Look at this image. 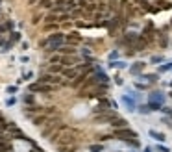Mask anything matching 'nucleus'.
Returning <instances> with one entry per match:
<instances>
[{
  "label": "nucleus",
  "mask_w": 172,
  "mask_h": 152,
  "mask_svg": "<svg viewBox=\"0 0 172 152\" xmlns=\"http://www.w3.org/2000/svg\"><path fill=\"white\" fill-rule=\"evenodd\" d=\"M78 136H80V132H78L76 128L65 126V124H63V126L58 130V134H54V136L50 137V141L56 143L58 147H67V145H74L76 139H78Z\"/></svg>",
  "instance_id": "f257e3e1"
},
{
  "label": "nucleus",
  "mask_w": 172,
  "mask_h": 152,
  "mask_svg": "<svg viewBox=\"0 0 172 152\" xmlns=\"http://www.w3.org/2000/svg\"><path fill=\"white\" fill-rule=\"evenodd\" d=\"M63 43H65V35L58 32V34L48 35V39L44 41V47H48V50H50V52H56L59 47H63Z\"/></svg>",
  "instance_id": "f03ea898"
},
{
  "label": "nucleus",
  "mask_w": 172,
  "mask_h": 152,
  "mask_svg": "<svg viewBox=\"0 0 172 152\" xmlns=\"http://www.w3.org/2000/svg\"><path fill=\"white\" fill-rule=\"evenodd\" d=\"M113 137H117V139H120V141H132V139H135L137 137V134L133 132V130H130V128H118V130H113Z\"/></svg>",
  "instance_id": "7ed1b4c3"
},
{
  "label": "nucleus",
  "mask_w": 172,
  "mask_h": 152,
  "mask_svg": "<svg viewBox=\"0 0 172 152\" xmlns=\"http://www.w3.org/2000/svg\"><path fill=\"white\" fill-rule=\"evenodd\" d=\"M32 93H50L52 89H54V85H48V83H32L30 87H28Z\"/></svg>",
  "instance_id": "20e7f679"
},
{
  "label": "nucleus",
  "mask_w": 172,
  "mask_h": 152,
  "mask_svg": "<svg viewBox=\"0 0 172 152\" xmlns=\"http://www.w3.org/2000/svg\"><path fill=\"white\" fill-rule=\"evenodd\" d=\"M59 82H61V78L56 76V74H43L39 78V83H48V85H54V83H59Z\"/></svg>",
  "instance_id": "39448f33"
},
{
  "label": "nucleus",
  "mask_w": 172,
  "mask_h": 152,
  "mask_svg": "<svg viewBox=\"0 0 172 152\" xmlns=\"http://www.w3.org/2000/svg\"><path fill=\"white\" fill-rule=\"evenodd\" d=\"M82 41V35L74 30V32H70L67 37H65V43H67V45H70V47H74V45H78V43Z\"/></svg>",
  "instance_id": "423d86ee"
},
{
  "label": "nucleus",
  "mask_w": 172,
  "mask_h": 152,
  "mask_svg": "<svg viewBox=\"0 0 172 152\" xmlns=\"http://www.w3.org/2000/svg\"><path fill=\"white\" fill-rule=\"evenodd\" d=\"M115 119H117V113H102V115H96V117H94L96 122H109V124H111Z\"/></svg>",
  "instance_id": "0eeeda50"
},
{
  "label": "nucleus",
  "mask_w": 172,
  "mask_h": 152,
  "mask_svg": "<svg viewBox=\"0 0 172 152\" xmlns=\"http://www.w3.org/2000/svg\"><path fill=\"white\" fill-rule=\"evenodd\" d=\"M11 143H9V137H4L0 136V152H11Z\"/></svg>",
  "instance_id": "6e6552de"
},
{
  "label": "nucleus",
  "mask_w": 172,
  "mask_h": 152,
  "mask_svg": "<svg viewBox=\"0 0 172 152\" xmlns=\"http://www.w3.org/2000/svg\"><path fill=\"white\" fill-rule=\"evenodd\" d=\"M58 50L61 52V56H74V54H76V48H74V47H70V45H67V47H59Z\"/></svg>",
  "instance_id": "1a4fd4ad"
},
{
  "label": "nucleus",
  "mask_w": 172,
  "mask_h": 152,
  "mask_svg": "<svg viewBox=\"0 0 172 152\" xmlns=\"http://www.w3.org/2000/svg\"><path fill=\"white\" fill-rule=\"evenodd\" d=\"M111 126H113V130H118V128H128V122L124 121V119H120V117H117L113 122H111Z\"/></svg>",
  "instance_id": "9d476101"
},
{
  "label": "nucleus",
  "mask_w": 172,
  "mask_h": 152,
  "mask_svg": "<svg viewBox=\"0 0 172 152\" xmlns=\"http://www.w3.org/2000/svg\"><path fill=\"white\" fill-rule=\"evenodd\" d=\"M146 45H148V41H146L144 37H137V43H135V50H144L146 48Z\"/></svg>",
  "instance_id": "9b49d317"
},
{
  "label": "nucleus",
  "mask_w": 172,
  "mask_h": 152,
  "mask_svg": "<svg viewBox=\"0 0 172 152\" xmlns=\"http://www.w3.org/2000/svg\"><path fill=\"white\" fill-rule=\"evenodd\" d=\"M46 119H48L46 115H39V117H33V119H32V122H33L35 126H43V124L46 122Z\"/></svg>",
  "instance_id": "f8f14e48"
},
{
  "label": "nucleus",
  "mask_w": 172,
  "mask_h": 152,
  "mask_svg": "<svg viewBox=\"0 0 172 152\" xmlns=\"http://www.w3.org/2000/svg\"><path fill=\"white\" fill-rule=\"evenodd\" d=\"M150 136H152L156 141H159V143H163V141H165V136H163L161 132H156V130H150Z\"/></svg>",
  "instance_id": "ddd939ff"
},
{
  "label": "nucleus",
  "mask_w": 172,
  "mask_h": 152,
  "mask_svg": "<svg viewBox=\"0 0 172 152\" xmlns=\"http://www.w3.org/2000/svg\"><path fill=\"white\" fill-rule=\"evenodd\" d=\"M150 102L161 104V102H163V95H161V93H152V95H150Z\"/></svg>",
  "instance_id": "4468645a"
},
{
  "label": "nucleus",
  "mask_w": 172,
  "mask_h": 152,
  "mask_svg": "<svg viewBox=\"0 0 172 152\" xmlns=\"http://www.w3.org/2000/svg\"><path fill=\"white\" fill-rule=\"evenodd\" d=\"M142 69H144V63H135L133 67L130 69V72H132V74H137V72H139V71H142Z\"/></svg>",
  "instance_id": "2eb2a0df"
},
{
  "label": "nucleus",
  "mask_w": 172,
  "mask_h": 152,
  "mask_svg": "<svg viewBox=\"0 0 172 152\" xmlns=\"http://www.w3.org/2000/svg\"><path fill=\"white\" fill-rule=\"evenodd\" d=\"M48 71H50V74H56V72H61L63 67H61V65H50V67H48Z\"/></svg>",
  "instance_id": "dca6fc26"
},
{
  "label": "nucleus",
  "mask_w": 172,
  "mask_h": 152,
  "mask_svg": "<svg viewBox=\"0 0 172 152\" xmlns=\"http://www.w3.org/2000/svg\"><path fill=\"white\" fill-rule=\"evenodd\" d=\"M39 6H41V8H52V6H54V0H41Z\"/></svg>",
  "instance_id": "f3484780"
},
{
  "label": "nucleus",
  "mask_w": 172,
  "mask_h": 152,
  "mask_svg": "<svg viewBox=\"0 0 172 152\" xmlns=\"http://www.w3.org/2000/svg\"><path fill=\"white\" fill-rule=\"evenodd\" d=\"M159 45H161V48H167V45H168V41H167V34H165V32H161V43H159Z\"/></svg>",
  "instance_id": "a211bd4d"
},
{
  "label": "nucleus",
  "mask_w": 172,
  "mask_h": 152,
  "mask_svg": "<svg viewBox=\"0 0 172 152\" xmlns=\"http://www.w3.org/2000/svg\"><path fill=\"white\" fill-rule=\"evenodd\" d=\"M6 124H8V121L2 117V113H0V132H4V128H6Z\"/></svg>",
  "instance_id": "6ab92c4d"
},
{
  "label": "nucleus",
  "mask_w": 172,
  "mask_h": 152,
  "mask_svg": "<svg viewBox=\"0 0 172 152\" xmlns=\"http://www.w3.org/2000/svg\"><path fill=\"white\" fill-rule=\"evenodd\" d=\"M91 150L93 152H100L102 150V145H94V147H91Z\"/></svg>",
  "instance_id": "aec40b11"
},
{
  "label": "nucleus",
  "mask_w": 172,
  "mask_h": 152,
  "mask_svg": "<svg viewBox=\"0 0 172 152\" xmlns=\"http://www.w3.org/2000/svg\"><path fill=\"white\" fill-rule=\"evenodd\" d=\"M24 102H26V104H32V102H33V97H32V95H28V97H24Z\"/></svg>",
  "instance_id": "412c9836"
},
{
  "label": "nucleus",
  "mask_w": 172,
  "mask_h": 152,
  "mask_svg": "<svg viewBox=\"0 0 172 152\" xmlns=\"http://www.w3.org/2000/svg\"><path fill=\"white\" fill-rule=\"evenodd\" d=\"M39 20H41V15H35V17L32 19V23H33V24H37V23H39Z\"/></svg>",
  "instance_id": "4be33fe9"
},
{
  "label": "nucleus",
  "mask_w": 172,
  "mask_h": 152,
  "mask_svg": "<svg viewBox=\"0 0 172 152\" xmlns=\"http://www.w3.org/2000/svg\"><path fill=\"white\" fill-rule=\"evenodd\" d=\"M113 136H100V137H98V139H100V141H107V139H111Z\"/></svg>",
  "instance_id": "5701e85b"
},
{
  "label": "nucleus",
  "mask_w": 172,
  "mask_h": 152,
  "mask_svg": "<svg viewBox=\"0 0 172 152\" xmlns=\"http://www.w3.org/2000/svg\"><path fill=\"white\" fill-rule=\"evenodd\" d=\"M150 111V108L148 106H144V108H141V113H148Z\"/></svg>",
  "instance_id": "b1692460"
},
{
  "label": "nucleus",
  "mask_w": 172,
  "mask_h": 152,
  "mask_svg": "<svg viewBox=\"0 0 172 152\" xmlns=\"http://www.w3.org/2000/svg\"><path fill=\"white\" fill-rule=\"evenodd\" d=\"M170 87H172V82H170Z\"/></svg>",
  "instance_id": "393cba45"
},
{
  "label": "nucleus",
  "mask_w": 172,
  "mask_h": 152,
  "mask_svg": "<svg viewBox=\"0 0 172 152\" xmlns=\"http://www.w3.org/2000/svg\"><path fill=\"white\" fill-rule=\"evenodd\" d=\"M170 24H172V23H170Z\"/></svg>",
  "instance_id": "a878e982"
}]
</instances>
